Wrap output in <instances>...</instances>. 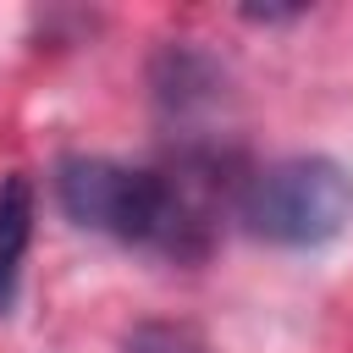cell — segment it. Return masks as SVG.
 Wrapping results in <instances>:
<instances>
[{
    "label": "cell",
    "mask_w": 353,
    "mask_h": 353,
    "mask_svg": "<svg viewBox=\"0 0 353 353\" xmlns=\"http://www.w3.org/2000/svg\"><path fill=\"white\" fill-rule=\"evenodd\" d=\"M55 193H61V210L88 232H105V237H121V243H165V248H176L182 204L171 193V182L154 176V171L77 154V160H61Z\"/></svg>",
    "instance_id": "1"
},
{
    "label": "cell",
    "mask_w": 353,
    "mask_h": 353,
    "mask_svg": "<svg viewBox=\"0 0 353 353\" xmlns=\"http://www.w3.org/2000/svg\"><path fill=\"white\" fill-rule=\"evenodd\" d=\"M353 215V176L331 154H298L259 171L243 193V221L254 237L281 248L331 243Z\"/></svg>",
    "instance_id": "2"
},
{
    "label": "cell",
    "mask_w": 353,
    "mask_h": 353,
    "mask_svg": "<svg viewBox=\"0 0 353 353\" xmlns=\"http://www.w3.org/2000/svg\"><path fill=\"white\" fill-rule=\"evenodd\" d=\"M28 237H33V182L28 176H6L0 182V314L11 309Z\"/></svg>",
    "instance_id": "3"
}]
</instances>
